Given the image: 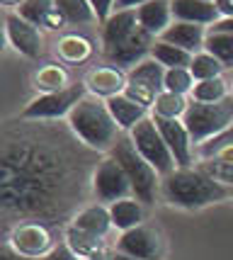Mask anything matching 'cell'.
Wrapping results in <instances>:
<instances>
[{"mask_svg": "<svg viewBox=\"0 0 233 260\" xmlns=\"http://www.w3.org/2000/svg\"><path fill=\"white\" fill-rule=\"evenodd\" d=\"M158 42L139 24L136 10L112 12L102 22V54L112 66L129 68L151 56L153 44Z\"/></svg>", "mask_w": 233, "mask_h": 260, "instance_id": "6da1fadb", "label": "cell"}, {"mask_svg": "<svg viewBox=\"0 0 233 260\" xmlns=\"http://www.w3.org/2000/svg\"><path fill=\"white\" fill-rule=\"evenodd\" d=\"M160 197L180 209H204L231 197V187L211 178L202 166L175 168L160 180Z\"/></svg>", "mask_w": 233, "mask_h": 260, "instance_id": "7a4b0ae2", "label": "cell"}, {"mask_svg": "<svg viewBox=\"0 0 233 260\" xmlns=\"http://www.w3.org/2000/svg\"><path fill=\"white\" fill-rule=\"evenodd\" d=\"M68 126L85 146L95 151H112L122 136V129L112 117L107 102L90 92L68 114Z\"/></svg>", "mask_w": 233, "mask_h": 260, "instance_id": "3957f363", "label": "cell"}, {"mask_svg": "<svg viewBox=\"0 0 233 260\" xmlns=\"http://www.w3.org/2000/svg\"><path fill=\"white\" fill-rule=\"evenodd\" d=\"M110 156L124 168V173H126V178H129V182H131V187H134V197L141 200L144 204H153L155 197L160 194V180H163V178H160V173L136 151L131 136L129 134L119 136V141L114 144V148L110 151Z\"/></svg>", "mask_w": 233, "mask_h": 260, "instance_id": "277c9868", "label": "cell"}, {"mask_svg": "<svg viewBox=\"0 0 233 260\" xmlns=\"http://www.w3.org/2000/svg\"><path fill=\"white\" fill-rule=\"evenodd\" d=\"M110 229H114L110 207L95 202L73 216L71 226L66 229V243L80 258H88L90 253L102 248V238L110 234Z\"/></svg>", "mask_w": 233, "mask_h": 260, "instance_id": "5b68a950", "label": "cell"}, {"mask_svg": "<svg viewBox=\"0 0 233 260\" xmlns=\"http://www.w3.org/2000/svg\"><path fill=\"white\" fill-rule=\"evenodd\" d=\"M194 146L204 144L207 139L221 134L233 124V92L219 102H197L192 100L182 117Z\"/></svg>", "mask_w": 233, "mask_h": 260, "instance_id": "8992f818", "label": "cell"}, {"mask_svg": "<svg viewBox=\"0 0 233 260\" xmlns=\"http://www.w3.org/2000/svg\"><path fill=\"white\" fill-rule=\"evenodd\" d=\"M129 136H131L136 151L160 173V178H165L168 173H173V170L178 168V163L173 158V153H170V148H168L165 139H163V134H160V129H158L153 117H146L144 122H139L129 132Z\"/></svg>", "mask_w": 233, "mask_h": 260, "instance_id": "52a82bcc", "label": "cell"}, {"mask_svg": "<svg viewBox=\"0 0 233 260\" xmlns=\"http://www.w3.org/2000/svg\"><path fill=\"white\" fill-rule=\"evenodd\" d=\"M88 95L85 85H68L63 90L56 92H42L39 98H34L27 107L22 110V119L29 122H39V119H58V117H68L73 112L78 102Z\"/></svg>", "mask_w": 233, "mask_h": 260, "instance_id": "ba28073f", "label": "cell"}, {"mask_svg": "<svg viewBox=\"0 0 233 260\" xmlns=\"http://www.w3.org/2000/svg\"><path fill=\"white\" fill-rule=\"evenodd\" d=\"M92 192H95V200L100 204H107L117 200H124V197H134V187L124 168L117 163V160L107 156V158L97 163V168L92 173Z\"/></svg>", "mask_w": 233, "mask_h": 260, "instance_id": "9c48e42d", "label": "cell"}, {"mask_svg": "<svg viewBox=\"0 0 233 260\" xmlns=\"http://www.w3.org/2000/svg\"><path fill=\"white\" fill-rule=\"evenodd\" d=\"M117 250L141 260H160L165 255V241L158 229L141 224L136 229L122 231V236L117 238Z\"/></svg>", "mask_w": 233, "mask_h": 260, "instance_id": "30bf717a", "label": "cell"}, {"mask_svg": "<svg viewBox=\"0 0 233 260\" xmlns=\"http://www.w3.org/2000/svg\"><path fill=\"white\" fill-rule=\"evenodd\" d=\"M8 243H10L20 255H24V258H29V260H42L46 253L54 250L51 231H49L42 221H24V224H17V226L12 229Z\"/></svg>", "mask_w": 233, "mask_h": 260, "instance_id": "8fae6325", "label": "cell"}, {"mask_svg": "<svg viewBox=\"0 0 233 260\" xmlns=\"http://www.w3.org/2000/svg\"><path fill=\"white\" fill-rule=\"evenodd\" d=\"M5 34L17 54L27 58H39L44 51V37L39 32V27L27 22L20 12H8L5 15Z\"/></svg>", "mask_w": 233, "mask_h": 260, "instance_id": "7c38bea8", "label": "cell"}, {"mask_svg": "<svg viewBox=\"0 0 233 260\" xmlns=\"http://www.w3.org/2000/svg\"><path fill=\"white\" fill-rule=\"evenodd\" d=\"M158 129H160V134L165 139L168 148H170V153H173V158L178 163V168H189V166H194V141H192V136H189L187 126L182 119H163V117H153Z\"/></svg>", "mask_w": 233, "mask_h": 260, "instance_id": "4fadbf2b", "label": "cell"}, {"mask_svg": "<svg viewBox=\"0 0 233 260\" xmlns=\"http://www.w3.org/2000/svg\"><path fill=\"white\" fill-rule=\"evenodd\" d=\"M126 83H129V73H124V68L119 66H97L92 68L88 76H85V88L90 95L102 98V100H110L114 95H122L126 90Z\"/></svg>", "mask_w": 233, "mask_h": 260, "instance_id": "5bb4252c", "label": "cell"}, {"mask_svg": "<svg viewBox=\"0 0 233 260\" xmlns=\"http://www.w3.org/2000/svg\"><path fill=\"white\" fill-rule=\"evenodd\" d=\"M207 34H209V29L202 27V24L180 22V20H175V22L170 24L158 39H163V42H168V44L180 46V49H185V51H189V54H197V51H204Z\"/></svg>", "mask_w": 233, "mask_h": 260, "instance_id": "9a60e30c", "label": "cell"}, {"mask_svg": "<svg viewBox=\"0 0 233 260\" xmlns=\"http://www.w3.org/2000/svg\"><path fill=\"white\" fill-rule=\"evenodd\" d=\"M173 17L180 22L214 27L221 20V12L216 8V3H209V0H173Z\"/></svg>", "mask_w": 233, "mask_h": 260, "instance_id": "2e32d148", "label": "cell"}, {"mask_svg": "<svg viewBox=\"0 0 233 260\" xmlns=\"http://www.w3.org/2000/svg\"><path fill=\"white\" fill-rule=\"evenodd\" d=\"M136 17H139V24L144 27L148 34H153L155 39L165 32L170 24L175 22L173 17V0H151L141 5L136 10Z\"/></svg>", "mask_w": 233, "mask_h": 260, "instance_id": "e0dca14e", "label": "cell"}, {"mask_svg": "<svg viewBox=\"0 0 233 260\" xmlns=\"http://www.w3.org/2000/svg\"><path fill=\"white\" fill-rule=\"evenodd\" d=\"M17 12L37 27L61 29V24H66V20L61 17V12L56 8V0H22Z\"/></svg>", "mask_w": 233, "mask_h": 260, "instance_id": "ac0fdd59", "label": "cell"}, {"mask_svg": "<svg viewBox=\"0 0 233 260\" xmlns=\"http://www.w3.org/2000/svg\"><path fill=\"white\" fill-rule=\"evenodd\" d=\"M107 102V107H110L112 117L117 119V124H119V129L122 132H131L134 126L139 124V122H144L146 117H148V110L146 107H141L139 102H134L129 95H114V98H110Z\"/></svg>", "mask_w": 233, "mask_h": 260, "instance_id": "d6986e66", "label": "cell"}, {"mask_svg": "<svg viewBox=\"0 0 233 260\" xmlns=\"http://www.w3.org/2000/svg\"><path fill=\"white\" fill-rule=\"evenodd\" d=\"M146 204L136 197H124V200H117V202L110 204V214H112V224L119 231H129V229H136L144 224L146 216Z\"/></svg>", "mask_w": 233, "mask_h": 260, "instance_id": "ffe728a7", "label": "cell"}, {"mask_svg": "<svg viewBox=\"0 0 233 260\" xmlns=\"http://www.w3.org/2000/svg\"><path fill=\"white\" fill-rule=\"evenodd\" d=\"M165 66H160L153 56H148L129 71V80L139 83V85H146L153 92H163L165 90Z\"/></svg>", "mask_w": 233, "mask_h": 260, "instance_id": "44dd1931", "label": "cell"}, {"mask_svg": "<svg viewBox=\"0 0 233 260\" xmlns=\"http://www.w3.org/2000/svg\"><path fill=\"white\" fill-rule=\"evenodd\" d=\"M187 95H178V92L163 90L158 92V98L153 102V114L151 117H163V119H182L189 107Z\"/></svg>", "mask_w": 233, "mask_h": 260, "instance_id": "7402d4cb", "label": "cell"}, {"mask_svg": "<svg viewBox=\"0 0 233 260\" xmlns=\"http://www.w3.org/2000/svg\"><path fill=\"white\" fill-rule=\"evenodd\" d=\"M56 51L66 63H83L92 54V44L80 34H63L56 44Z\"/></svg>", "mask_w": 233, "mask_h": 260, "instance_id": "603a6c76", "label": "cell"}, {"mask_svg": "<svg viewBox=\"0 0 233 260\" xmlns=\"http://www.w3.org/2000/svg\"><path fill=\"white\" fill-rule=\"evenodd\" d=\"M151 56L165 68H189L194 54H189V51H185V49H180V46H175V44H168L163 39H158L153 44Z\"/></svg>", "mask_w": 233, "mask_h": 260, "instance_id": "cb8c5ba5", "label": "cell"}, {"mask_svg": "<svg viewBox=\"0 0 233 260\" xmlns=\"http://www.w3.org/2000/svg\"><path fill=\"white\" fill-rule=\"evenodd\" d=\"M56 8L66 20V24H88L97 20L90 0H56Z\"/></svg>", "mask_w": 233, "mask_h": 260, "instance_id": "d4e9b609", "label": "cell"}, {"mask_svg": "<svg viewBox=\"0 0 233 260\" xmlns=\"http://www.w3.org/2000/svg\"><path fill=\"white\" fill-rule=\"evenodd\" d=\"M204 51H209L211 56H216L226 68L233 66V32L209 29L207 42H204Z\"/></svg>", "mask_w": 233, "mask_h": 260, "instance_id": "484cf974", "label": "cell"}, {"mask_svg": "<svg viewBox=\"0 0 233 260\" xmlns=\"http://www.w3.org/2000/svg\"><path fill=\"white\" fill-rule=\"evenodd\" d=\"M199 166L226 187H233V148H226L209 160H199Z\"/></svg>", "mask_w": 233, "mask_h": 260, "instance_id": "4316f807", "label": "cell"}, {"mask_svg": "<svg viewBox=\"0 0 233 260\" xmlns=\"http://www.w3.org/2000/svg\"><path fill=\"white\" fill-rule=\"evenodd\" d=\"M231 83L219 76V78H209V80H199L194 83V90H192V100L197 102H219L223 98L231 95Z\"/></svg>", "mask_w": 233, "mask_h": 260, "instance_id": "83f0119b", "label": "cell"}, {"mask_svg": "<svg viewBox=\"0 0 233 260\" xmlns=\"http://www.w3.org/2000/svg\"><path fill=\"white\" fill-rule=\"evenodd\" d=\"M34 83L42 92H56L68 88V71L63 66H56V63H49V66L39 68V73L34 76Z\"/></svg>", "mask_w": 233, "mask_h": 260, "instance_id": "f1b7e54d", "label": "cell"}, {"mask_svg": "<svg viewBox=\"0 0 233 260\" xmlns=\"http://www.w3.org/2000/svg\"><path fill=\"white\" fill-rule=\"evenodd\" d=\"M223 68L226 66H223L216 56H211L209 51H197V54L192 56V66H189V71H192L194 80L199 83V80H209V78H219V76H223Z\"/></svg>", "mask_w": 233, "mask_h": 260, "instance_id": "f546056e", "label": "cell"}, {"mask_svg": "<svg viewBox=\"0 0 233 260\" xmlns=\"http://www.w3.org/2000/svg\"><path fill=\"white\" fill-rule=\"evenodd\" d=\"M226 148H233V124L228 126V129H223L221 134L211 136L204 144L194 146V156H197V160H209V158H214L216 153L226 151Z\"/></svg>", "mask_w": 233, "mask_h": 260, "instance_id": "4dcf8cb0", "label": "cell"}, {"mask_svg": "<svg viewBox=\"0 0 233 260\" xmlns=\"http://www.w3.org/2000/svg\"><path fill=\"white\" fill-rule=\"evenodd\" d=\"M194 76L189 68H168L165 71V90L178 95H192L194 90Z\"/></svg>", "mask_w": 233, "mask_h": 260, "instance_id": "1f68e13d", "label": "cell"}, {"mask_svg": "<svg viewBox=\"0 0 233 260\" xmlns=\"http://www.w3.org/2000/svg\"><path fill=\"white\" fill-rule=\"evenodd\" d=\"M42 260H83V258H80L68 243H58V246H54V250L46 253Z\"/></svg>", "mask_w": 233, "mask_h": 260, "instance_id": "d6a6232c", "label": "cell"}, {"mask_svg": "<svg viewBox=\"0 0 233 260\" xmlns=\"http://www.w3.org/2000/svg\"><path fill=\"white\" fill-rule=\"evenodd\" d=\"M92 8H95V15H97V22H105L114 12V0H90Z\"/></svg>", "mask_w": 233, "mask_h": 260, "instance_id": "836d02e7", "label": "cell"}, {"mask_svg": "<svg viewBox=\"0 0 233 260\" xmlns=\"http://www.w3.org/2000/svg\"><path fill=\"white\" fill-rule=\"evenodd\" d=\"M151 3V0H114V12H124V10H139L141 5Z\"/></svg>", "mask_w": 233, "mask_h": 260, "instance_id": "e575fe53", "label": "cell"}, {"mask_svg": "<svg viewBox=\"0 0 233 260\" xmlns=\"http://www.w3.org/2000/svg\"><path fill=\"white\" fill-rule=\"evenodd\" d=\"M0 260H29V258L20 255V253L12 248L10 243H3V248H0Z\"/></svg>", "mask_w": 233, "mask_h": 260, "instance_id": "d590c367", "label": "cell"}, {"mask_svg": "<svg viewBox=\"0 0 233 260\" xmlns=\"http://www.w3.org/2000/svg\"><path fill=\"white\" fill-rule=\"evenodd\" d=\"M216 8L221 12V20L223 17H233V0H216Z\"/></svg>", "mask_w": 233, "mask_h": 260, "instance_id": "8d00e7d4", "label": "cell"}, {"mask_svg": "<svg viewBox=\"0 0 233 260\" xmlns=\"http://www.w3.org/2000/svg\"><path fill=\"white\" fill-rule=\"evenodd\" d=\"M83 260H114V253L107 248H97L95 253H90L88 258H83Z\"/></svg>", "mask_w": 233, "mask_h": 260, "instance_id": "74e56055", "label": "cell"}, {"mask_svg": "<svg viewBox=\"0 0 233 260\" xmlns=\"http://www.w3.org/2000/svg\"><path fill=\"white\" fill-rule=\"evenodd\" d=\"M209 29H223V32H233V17H223V20H219V22L214 24V27H209Z\"/></svg>", "mask_w": 233, "mask_h": 260, "instance_id": "f35d334b", "label": "cell"}, {"mask_svg": "<svg viewBox=\"0 0 233 260\" xmlns=\"http://www.w3.org/2000/svg\"><path fill=\"white\" fill-rule=\"evenodd\" d=\"M114 260H141V258H134L129 253H122V250H114Z\"/></svg>", "mask_w": 233, "mask_h": 260, "instance_id": "ab89813d", "label": "cell"}, {"mask_svg": "<svg viewBox=\"0 0 233 260\" xmlns=\"http://www.w3.org/2000/svg\"><path fill=\"white\" fill-rule=\"evenodd\" d=\"M5 5H15V3H20V0H3Z\"/></svg>", "mask_w": 233, "mask_h": 260, "instance_id": "60d3db41", "label": "cell"}, {"mask_svg": "<svg viewBox=\"0 0 233 260\" xmlns=\"http://www.w3.org/2000/svg\"><path fill=\"white\" fill-rule=\"evenodd\" d=\"M231 92H233V80H231Z\"/></svg>", "mask_w": 233, "mask_h": 260, "instance_id": "b9f144b4", "label": "cell"}, {"mask_svg": "<svg viewBox=\"0 0 233 260\" xmlns=\"http://www.w3.org/2000/svg\"><path fill=\"white\" fill-rule=\"evenodd\" d=\"M231 197H233V187H231Z\"/></svg>", "mask_w": 233, "mask_h": 260, "instance_id": "7bdbcfd3", "label": "cell"}, {"mask_svg": "<svg viewBox=\"0 0 233 260\" xmlns=\"http://www.w3.org/2000/svg\"><path fill=\"white\" fill-rule=\"evenodd\" d=\"M209 3H216V0H209Z\"/></svg>", "mask_w": 233, "mask_h": 260, "instance_id": "ee69618b", "label": "cell"}]
</instances>
